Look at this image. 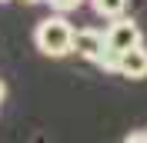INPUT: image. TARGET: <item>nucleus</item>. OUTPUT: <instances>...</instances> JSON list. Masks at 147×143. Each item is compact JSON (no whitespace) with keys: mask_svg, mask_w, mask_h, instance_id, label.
<instances>
[{"mask_svg":"<svg viewBox=\"0 0 147 143\" xmlns=\"http://www.w3.org/2000/svg\"><path fill=\"white\" fill-rule=\"evenodd\" d=\"M34 43H37V50L47 53V57H67V53H74V27L64 20V13L47 17V20L37 23Z\"/></svg>","mask_w":147,"mask_h":143,"instance_id":"obj_1","label":"nucleus"},{"mask_svg":"<svg viewBox=\"0 0 147 143\" xmlns=\"http://www.w3.org/2000/svg\"><path fill=\"white\" fill-rule=\"evenodd\" d=\"M137 43H140V27L134 20H127V17H114V23L107 30V47H114V50L124 53V50H130Z\"/></svg>","mask_w":147,"mask_h":143,"instance_id":"obj_2","label":"nucleus"},{"mask_svg":"<svg viewBox=\"0 0 147 143\" xmlns=\"http://www.w3.org/2000/svg\"><path fill=\"white\" fill-rule=\"evenodd\" d=\"M107 50V33H100V30H74V53H80L84 60H97V57Z\"/></svg>","mask_w":147,"mask_h":143,"instance_id":"obj_3","label":"nucleus"},{"mask_svg":"<svg viewBox=\"0 0 147 143\" xmlns=\"http://www.w3.org/2000/svg\"><path fill=\"white\" fill-rule=\"evenodd\" d=\"M117 73L127 77V80H144L147 77V47L137 43V47H130V50H124V53H120Z\"/></svg>","mask_w":147,"mask_h":143,"instance_id":"obj_4","label":"nucleus"},{"mask_svg":"<svg viewBox=\"0 0 147 143\" xmlns=\"http://www.w3.org/2000/svg\"><path fill=\"white\" fill-rule=\"evenodd\" d=\"M90 7H94V13H97V17L114 20V17H124L127 0H90Z\"/></svg>","mask_w":147,"mask_h":143,"instance_id":"obj_5","label":"nucleus"},{"mask_svg":"<svg viewBox=\"0 0 147 143\" xmlns=\"http://www.w3.org/2000/svg\"><path fill=\"white\" fill-rule=\"evenodd\" d=\"M97 67H100V70H110V73H117V67H120V50H114V47H107V50H104L100 57H97Z\"/></svg>","mask_w":147,"mask_h":143,"instance_id":"obj_6","label":"nucleus"},{"mask_svg":"<svg viewBox=\"0 0 147 143\" xmlns=\"http://www.w3.org/2000/svg\"><path fill=\"white\" fill-rule=\"evenodd\" d=\"M47 3H50L57 13H70V10H77V7H80L84 0H47Z\"/></svg>","mask_w":147,"mask_h":143,"instance_id":"obj_7","label":"nucleus"},{"mask_svg":"<svg viewBox=\"0 0 147 143\" xmlns=\"http://www.w3.org/2000/svg\"><path fill=\"white\" fill-rule=\"evenodd\" d=\"M3 97H7V83L0 80V100H3Z\"/></svg>","mask_w":147,"mask_h":143,"instance_id":"obj_8","label":"nucleus"},{"mask_svg":"<svg viewBox=\"0 0 147 143\" xmlns=\"http://www.w3.org/2000/svg\"><path fill=\"white\" fill-rule=\"evenodd\" d=\"M24 3H40V0H24Z\"/></svg>","mask_w":147,"mask_h":143,"instance_id":"obj_9","label":"nucleus"},{"mask_svg":"<svg viewBox=\"0 0 147 143\" xmlns=\"http://www.w3.org/2000/svg\"><path fill=\"white\" fill-rule=\"evenodd\" d=\"M0 3H10V0H0Z\"/></svg>","mask_w":147,"mask_h":143,"instance_id":"obj_10","label":"nucleus"}]
</instances>
